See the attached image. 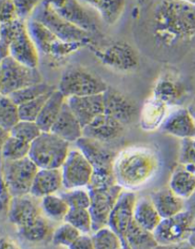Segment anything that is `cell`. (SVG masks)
Listing matches in <instances>:
<instances>
[{
  "label": "cell",
  "instance_id": "12",
  "mask_svg": "<svg viewBox=\"0 0 195 249\" xmlns=\"http://www.w3.org/2000/svg\"><path fill=\"white\" fill-rule=\"evenodd\" d=\"M63 187L67 190L88 187L93 174V167L85 154L78 149H71L61 167Z\"/></svg>",
  "mask_w": 195,
  "mask_h": 249
},
{
  "label": "cell",
  "instance_id": "31",
  "mask_svg": "<svg viewBox=\"0 0 195 249\" xmlns=\"http://www.w3.org/2000/svg\"><path fill=\"white\" fill-rule=\"evenodd\" d=\"M91 7L94 9L100 14L101 18L107 25H113L120 19L122 13L125 8L124 1H101V0H91L85 1Z\"/></svg>",
  "mask_w": 195,
  "mask_h": 249
},
{
  "label": "cell",
  "instance_id": "37",
  "mask_svg": "<svg viewBox=\"0 0 195 249\" xmlns=\"http://www.w3.org/2000/svg\"><path fill=\"white\" fill-rule=\"evenodd\" d=\"M92 240L95 249H127L121 237L108 227L94 232Z\"/></svg>",
  "mask_w": 195,
  "mask_h": 249
},
{
  "label": "cell",
  "instance_id": "38",
  "mask_svg": "<svg viewBox=\"0 0 195 249\" xmlns=\"http://www.w3.org/2000/svg\"><path fill=\"white\" fill-rule=\"evenodd\" d=\"M65 222L71 224L82 234H89L92 231V219L89 209L70 208Z\"/></svg>",
  "mask_w": 195,
  "mask_h": 249
},
{
  "label": "cell",
  "instance_id": "27",
  "mask_svg": "<svg viewBox=\"0 0 195 249\" xmlns=\"http://www.w3.org/2000/svg\"><path fill=\"white\" fill-rule=\"evenodd\" d=\"M133 220L142 229L154 232L162 218L150 197L143 196L137 198L133 212Z\"/></svg>",
  "mask_w": 195,
  "mask_h": 249
},
{
  "label": "cell",
  "instance_id": "43",
  "mask_svg": "<svg viewBox=\"0 0 195 249\" xmlns=\"http://www.w3.org/2000/svg\"><path fill=\"white\" fill-rule=\"evenodd\" d=\"M178 164L195 175V136L181 140Z\"/></svg>",
  "mask_w": 195,
  "mask_h": 249
},
{
  "label": "cell",
  "instance_id": "35",
  "mask_svg": "<svg viewBox=\"0 0 195 249\" xmlns=\"http://www.w3.org/2000/svg\"><path fill=\"white\" fill-rule=\"evenodd\" d=\"M20 121L18 106L9 96L0 97V129L10 131Z\"/></svg>",
  "mask_w": 195,
  "mask_h": 249
},
{
  "label": "cell",
  "instance_id": "41",
  "mask_svg": "<svg viewBox=\"0 0 195 249\" xmlns=\"http://www.w3.org/2000/svg\"><path fill=\"white\" fill-rule=\"evenodd\" d=\"M53 91L46 93L45 95L41 96L36 100H32L29 102H26L25 104L18 106L20 121L36 122L37 117L40 114L46 101L49 99V97Z\"/></svg>",
  "mask_w": 195,
  "mask_h": 249
},
{
  "label": "cell",
  "instance_id": "16",
  "mask_svg": "<svg viewBox=\"0 0 195 249\" xmlns=\"http://www.w3.org/2000/svg\"><path fill=\"white\" fill-rule=\"evenodd\" d=\"M105 113L121 122L131 124L138 116V107L133 100L114 88H108L103 93Z\"/></svg>",
  "mask_w": 195,
  "mask_h": 249
},
{
  "label": "cell",
  "instance_id": "15",
  "mask_svg": "<svg viewBox=\"0 0 195 249\" xmlns=\"http://www.w3.org/2000/svg\"><path fill=\"white\" fill-rule=\"evenodd\" d=\"M137 196L134 192L124 189L117 199L109 216L108 228L116 232L123 242L126 230L133 221V212Z\"/></svg>",
  "mask_w": 195,
  "mask_h": 249
},
{
  "label": "cell",
  "instance_id": "19",
  "mask_svg": "<svg viewBox=\"0 0 195 249\" xmlns=\"http://www.w3.org/2000/svg\"><path fill=\"white\" fill-rule=\"evenodd\" d=\"M124 127L121 122L103 113L84 127L83 137L106 144L121 137Z\"/></svg>",
  "mask_w": 195,
  "mask_h": 249
},
{
  "label": "cell",
  "instance_id": "33",
  "mask_svg": "<svg viewBox=\"0 0 195 249\" xmlns=\"http://www.w3.org/2000/svg\"><path fill=\"white\" fill-rule=\"evenodd\" d=\"M18 230L21 236L31 242H41L46 240L51 234L49 221L44 214Z\"/></svg>",
  "mask_w": 195,
  "mask_h": 249
},
{
  "label": "cell",
  "instance_id": "23",
  "mask_svg": "<svg viewBox=\"0 0 195 249\" xmlns=\"http://www.w3.org/2000/svg\"><path fill=\"white\" fill-rule=\"evenodd\" d=\"M149 197L162 219L177 215L186 210V200L176 196L168 187L152 192Z\"/></svg>",
  "mask_w": 195,
  "mask_h": 249
},
{
  "label": "cell",
  "instance_id": "20",
  "mask_svg": "<svg viewBox=\"0 0 195 249\" xmlns=\"http://www.w3.org/2000/svg\"><path fill=\"white\" fill-rule=\"evenodd\" d=\"M67 102L83 128L97 117L105 113L103 94L70 97L67 98Z\"/></svg>",
  "mask_w": 195,
  "mask_h": 249
},
{
  "label": "cell",
  "instance_id": "42",
  "mask_svg": "<svg viewBox=\"0 0 195 249\" xmlns=\"http://www.w3.org/2000/svg\"><path fill=\"white\" fill-rule=\"evenodd\" d=\"M59 196L62 197L70 208L89 209L91 206V196L89 191L83 188L67 190Z\"/></svg>",
  "mask_w": 195,
  "mask_h": 249
},
{
  "label": "cell",
  "instance_id": "48",
  "mask_svg": "<svg viewBox=\"0 0 195 249\" xmlns=\"http://www.w3.org/2000/svg\"><path fill=\"white\" fill-rule=\"evenodd\" d=\"M13 196L9 192L8 188L2 182V189H1V196H0V202H1V212L4 214L8 213L10 205L13 200Z\"/></svg>",
  "mask_w": 195,
  "mask_h": 249
},
{
  "label": "cell",
  "instance_id": "54",
  "mask_svg": "<svg viewBox=\"0 0 195 249\" xmlns=\"http://www.w3.org/2000/svg\"></svg>",
  "mask_w": 195,
  "mask_h": 249
},
{
  "label": "cell",
  "instance_id": "6",
  "mask_svg": "<svg viewBox=\"0 0 195 249\" xmlns=\"http://www.w3.org/2000/svg\"><path fill=\"white\" fill-rule=\"evenodd\" d=\"M108 87L104 80L83 68L72 67L64 71L58 91L66 98L103 94Z\"/></svg>",
  "mask_w": 195,
  "mask_h": 249
},
{
  "label": "cell",
  "instance_id": "25",
  "mask_svg": "<svg viewBox=\"0 0 195 249\" xmlns=\"http://www.w3.org/2000/svg\"><path fill=\"white\" fill-rule=\"evenodd\" d=\"M153 97L167 107L176 106L184 97V88L175 77L169 74L162 75L155 83Z\"/></svg>",
  "mask_w": 195,
  "mask_h": 249
},
{
  "label": "cell",
  "instance_id": "7",
  "mask_svg": "<svg viewBox=\"0 0 195 249\" xmlns=\"http://www.w3.org/2000/svg\"><path fill=\"white\" fill-rule=\"evenodd\" d=\"M0 93L9 96L33 85L41 83L42 76L37 68L25 67L12 57L1 59Z\"/></svg>",
  "mask_w": 195,
  "mask_h": 249
},
{
  "label": "cell",
  "instance_id": "4",
  "mask_svg": "<svg viewBox=\"0 0 195 249\" xmlns=\"http://www.w3.org/2000/svg\"><path fill=\"white\" fill-rule=\"evenodd\" d=\"M31 18L45 25L62 41L79 43L83 46L91 44V34L79 29L61 17L53 8L50 1H39Z\"/></svg>",
  "mask_w": 195,
  "mask_h": 249
},
{
  "label": "cell",
  "instance_id": "10",
  "mask_svg": "<svg viewBox=\"0 0 195 249\" xmlns=\"http://www.w3.org/2000/svg\"><path fill=\"white\" fill-rule=\"evenodd\" d=\"M195 227V216L187 210L170 218L162 219L154 232L159 246L179 244L189 241Z\"/></svg>",
  "mask_w": 195,
  "mask_h": 249
},
{
  "label": "cell",
  "instance_id": "34",
  "mask_svg": "<svg viewBox=\"0 0 195 249\" xmlns=\"http://www.w3.org/2000/svg\"><path fill=\"white\" fill-rule=\"evenodd\" d=\"M30 149L31 144L9 135L6 140L2 142V160L15 161L27 158L29 157Z\"/></svg>",
  "mask_w": 195,
  "mask_h": 249
},
{
  "label": "cell",
  "instance_id": "17",
  "mask_svg": "<svg viewBox=\"0 0 195 249\" xmlns=\"http://www.w3.org/2000/svg\"><path fill=\"white\" fill-rule=\"evenodd\" d=\"M41 200L31 194L13 197L9 208V220L18 229L25 227L42 215Z\"/></svg>",
  "mask_w": 195,
  "mask_h": 249
},
{
  "label": "cell",
  "instance_id": "2",
  "mask_svg": "<svg viewBox=\"0 0 195 249\" xmlns=\"http://www.w3.org/2000/svg\"><path fill=\"white\" fill-rule=\"evenodd\" d=\"M158 156L145 146H131L121 151L114 161L117 184L124 190L133 191L153 178L159 168Z\"/></svg>",
  "mask_w": 195,
  "mask_h": 249
},
{
  "label": "cell",
  "instance_id": "14",
  "mask_svg": "<svg viewBox=\"0 0 195 249\" xmlns=\"http://www.w3.org/2000/svg\"><path fill=\"white\" fill-rule=\"evenodd\" d=\"M53 8L71 24L83 30L88 34L98 32L99 25L96 18L88 9L82 4V2L73 0L50 1Z\"/></svg>",
  "mask_w": 195,
  "mask_h": 249
},
{
  "label": "cell",
  "instance_id": "26",
  "mask_svg": "<svg viewBox=\"0 0 195 249\" xmlns=\"http://www.w3.org/2000/svg\"><path fill=\"white\" fill-rule=\"evenodd\" d=\"M167 106L152 96L143 106L140 122L141 126L146 132H152L161 126L166 120Z\"/></svg>",
  "mask_w": 195,
  "mask_h": 249
},
{
  "label": "cell",
  "instance_id": "22",
  "mask_svg": "<svg viewBox=\"0 0 195 249\" xmlns=\"http://www.w3.org/2000/svg\"><path fill=\"white\" fill-rule=\"evenodd\" d=\"M51 133H54L68 143H76L79 139L83 137V127L71 108L69 107L67 101L63 106L57 121L51 129Z\"/></svg>",
  "mask_w": 195,
  "mask_h": 249
},
{
  "label": "cell",
  "instance_id": "29",
  "mask_svg": "<svg viewBox=\"0 0 195 249\" xmlns=\"http://www.w3.org/2000/svg\"><path fill=\"white\" fill-rule=\"evenodd\" d=\"M168 187L176 196L187 200L195 192V175L178 164L171 175Z\"/></svg>",
  "mask_w": 195,
  "mask_h": 249
},
{
  "label": "cell",
  "instance_id": "28",
  "mask_svg": "<svg viewBox=\"0 0 195 249\" xmlns=\"http://www.w3.org/2000/svg\"><path fill=\"white\" fill-rule=\"evenodd\" d=\"M66 101L67 98L58 90H55L51 94L36 121L42 132H51V129L59 116Z\"/></svg>",
  "mask_w": 195,
  "mask_h": 249
},
{
  "label": "cell",
  "instance_id": "32",
  "mask_svg": "<svg viewBox=\"0 0 195 249\" xmlns=\"http://www.w3.org/2000/svg\"><path fill=\"white\" fill-rule=\"evenodd\" d=\"M40 200L42 212L48 220L65 221L70 208L61 196L52 195L42 198Z\"/></svg>",
  "mask_w": 195,
  "mask_h": 249
},
{
  "label": "cell",
  "instance_id": "18",
  "mask_svg": "<svg viewBox=\"0 0 195 249\" xmlns=\"http://www.w3.org/2000/svg\"><path fill=\"white\" fill-rule=\"evenodd\" d=\"M9 56L25 67L37 68V49L28 34L26 22L21 23L15 37H13L9 47Z\"/></svg>",
  "mask_w": 195,
  "mask_h": 249
},
{
  "label": "cell",
  "instance_id": "9",
  "mask_svg": "<svg viewBox=\"0 0 195 249\" xmlns=\"http://www.w3.org/2000/svg\"><path fill=\"white\" fill-rule=\"evenodd\" d=\"M26 27L37 51L52 58L67 57L84 46L79 43H67L60 40L45 25L31 18L26 21Z\"/></svg>",
  "mask_w": 195,
  "mask_h": 249
},
{
  "label": "cell",
  "instance_id": "45",
  "mask_svg": "<svg viewBox=\"0 0 195 249\" xmlns=\"http://www.w3.org/2000/svg\"><path fill=\"white\" fill-rule=\"evenodd\" d=\"M39 1H14L18 18L21 21H26L29 19L34 10L36 8Z\"/></svg>",
  "mask_w": 195,
  "mask_h": 249
},
{
  "label": "cell",
  "instance_id": "3",
  "mask_svg": "<svg viewBox=\"0 0 195 249\" xmlns=\"http://www.w3.org/2000/svg\"><path fill=\"white\" fill-rule=\"evenodd\" d=\"M76 145L77 148L85 154L93 167V174L88 189L116 185L113 166L118 154L110 149L105 143L88 138L79 139L76 142Z\"/></svg>",
  "mask_w": 195,
  "mask_h": 249
},
{
  "label": "cell",
  "instance_id": "39",
  "mask_svg": "<svg viewBox=\"0 0 195 249\" xmlns=\"http://www.w3.org/2000/svg\"><path fill=\"white\" fill-rule=\"evenodd\" d=\"M42 133L36 122L20 121L10 131V135L32 144Z\"/></svg>",
  "mask_w": 195,
  "mask_h": 249
},
{
  "label": "cell",
  "instance_id": "40",
  "mask_svg": "<svg viewBox=\"0 0 195 249\" xmlns=\"http://www.w3.org/2000/svg\"><path fill=\"white\" fill-rule=\"evenodd\" d=\"M82 233L71 224L65 222L58 226L52 234V241L55 246L69 248Z\"/></svg>",
  "mask_w": 195,
  "mask_h": 249
},
{
  "label": "cell",
  "instance_id": "8",
  "mask_svg": "<svg viewBox=\"0 0 195 249\" xmlns=\"http://www.w3.org/2000/svg\"><path fill=\"white\" fill-rule=\"evenodd\" d=\"M38 167L29 158L15 161L2 160V182L13 197L26 196L31 193Z\"/></svg>",
  "mask_w": 195,
  "mask_h": 249
},
{
  "label": "cell",
  "instance_id": "24",
  "mask_svg": "<svg viewBox=\"0 0 195 249\" xmlns=\"http://www.w3.org/2000/svg\"><path fill=\"white\" fill-rule=\"evenodd\" d=\"M62 187L61 169H38L30 194L41 199L46 196L55 195Z\"/></svg>",
  "mask_w": 195,
  "mask_h": 249
},
{
  "label": "cell",
  "instance_id": "47",
  "mask_svg": "<svg viewBox=\"0 0 195 249\" xmlns=\"http://www.w3.org/2000/svg\"><path fill=\"white\" fill-rule=\"evenodd\" d=\"M68 249H95V246L92 236H89L88 234H81Z\"/></svg>",
  "mask_w": 195,
  "mask_h": 249
},
{
  "label": "cell",
  "instance_id": "53",
  "mask_svg": "<svg viewBox=\"0 0 195 249\" xmlns=\"http://www.w3.org/2000/svg\"><path fill=\"white\" fill-rule=\"evenodd\" d=\"M188 242H189V243L194 247V249H195V227L194 230H193V232H192L191 236L189 238Z\"/></svg>",
  "mask_w": 195,
  "mask_h": 249
},
{
  "label": "cell",
  "instance_id": "11",
  "mask_svg": "<svg viewBox=\"0 0 195 249\" xmlns=\"http://www.w3.org/2000/svg\"><path fill=\"white\" fill-rule=\"evenodd\" d=\"M91 47L100 62L117 71H132L139 66L140 58L137 52L126 42L114 41L101 47Z\"/></svg>",
  "mask_w": 195,
  "mask_h": 249
},
{
  "label": "cell",
  "instance_id": "51",
  "mask_svg": "<svg viewBox=\"0 0 195 249\" xmlns=\"http://www.w3.org/2000/svg\"><path fill=\"white\" fill-rule=\"evenodd\" d=\"M186 210L195 216V192L189 199L186 200Z\"/></svg>",
  "mask_w": 195,
  "mask_h": 249
},
{
  "label": "cell",
  "instance_id": "52",
  "mask_svg": "<svg viewBox=\"0 0 195 249\" xmlns=\"http://www.w3.org/2000/svg\"><path fill=\"white\" fill-rule=\"evenodd\" d=\"M188 112L190 113L192 118L195 120V100L192 102L191 104L189 105V107H187Z\"/></svg>",
  "mask_w": 195,
  "mask_h": 249
},
{
  "label": "cell",
  "instance_id": "21",
  "mask_svg": "<svg viewBox=\"0 0 195 249\" xmlns=\"http://www.w3.org/2000/svg\"><path fill=\"white\" fill-rule=\"evenodd\" d=\"M160 127L164 133L181 140L195 136V121L187 108H177L170 112Z\"/></svg>",
  "mask_w": 195,
  "mask_h": 249
},
{
  "label": "cell",
  "instance_id": "36",
  "mask_svg": "<svg viewBox=\"0 0 195 249\" xmlns=\"http://www.w3.org/2000/svg\"><path fill=\"white\" fill-rule=\"evenodd\" d=\"M55 90L56 88L53 86H51L49 84L45 83V82H41V83L23 88L19 91H15L12 94H10L9 97L13 100L15 104L20 106V105L25 104L26 102L36 100L37 98Z\"/></svg>",
  "mask_w": 195,
  "mask_h": 249
},
{
  "label": "cell",
  "instance_id": "13",
  "mask_svg": "<svg viewBox=\"0 0 195 249\" xmlns=\"http://www.w3.org/2000/svg\"><path fill=\"white\" fill-rule=\"evenodd\" d=\"M123 190V187L118 184L112 187L88 189L91 196L89 211L92 219L93 232L107 227L112 208Z\"/></svg>",
  "mask_w": 195,
  "mask_h": 249
},
{
  "label": "cell",
  "instance_id": "50",
  "mask_svg": "<svg viewBox=\"0 0 195 249\" xmlns=\"http://www.w3.org/2000/svg\"><path fill=\"white\" fill-rule=\"evenodd\" d=\"M0 249H20V248L13 241L7 238H2L0 243Z\"/></svg>",
  "mask_w": 195,
  "mask_h": 249
},
{
  "label": "cell",
  "instance_id": "49",
  "mask_svg": "<svg viewBox=\"0 0 195 249\" xmlns=\"http://www.w3.org/2000/svg\"><path fill=\"white\" fill-rule=\"evenodd\" d=\"M156 249H195L194 247L188 242H182L179 244H175V245L170 246H159Z\"/></svg>",
  "mask_w": 195,
  "mask_h": 249
},
{
  "label": "cell",
  "instance_id": "1",
  "mask_svg": "<svg viewBox=\"0 0 195 249\" xmlns=\"http://www.w3.org/2000/svg\"><path fill=\"white\" fill-rule=\"evenodd\" d=\"M152 33L156 43L175 47L195 37V4L192 1H160L152 15Z\"/></svg>",
  "mask_w": 195,
  "mask_h": 249
},
{
  "label": "cell",
  "instance_id": "44",
  "mask_svg": "<svg viewBox=\"0 0 195 249\" xmlns=\"http://www.w3.org/2000/svg\"><path fill=\"white\" fill-rule=\"evenodd\" d=\"M24 21L17 20L1 24L0 26V52L1 59L9 56V47L13 42V37L17 33L21 23Z\"/></svg>",
  "mask_w": 195,
  "mask_h": 249
},
{
  "label": "cell",
  "instance_id": "46",
  "mask_svg": "<svg viewBox=\"0 0 195 249\" xmlns=\"http://www.w3.org/2000/svg\"><path fill=\"white\" fill-rule=\"evenodd\" d=\"M17 19L18 18L14 1L2 0L0 2V22H1V24L13 22Z\"/></svg>",
  "mask_w": 195,
  "mask_h": 249
},
{
  "label": "cell",
  "instance_id": "30",
  "mask_svg": "<svg viewBox=\"0 0 195 249\" xmlns=\"http://www.w3.org/2000/svg\"><path fill=\"white\" fill-rule=\"evenodd\" d=\"M124 242L128 249H156L159 247L154 232L142 229L134 220L126 230Z\"/></svg>",
  "mask_w": 195,
  "mask_h": 249
},
{
  "label": "cell",
  "instance_id": "5",
  "mask_svg": "<svg viewBox=\"0 0 195 249\" xmlns=\"http://www.w3.org/2000/svg\"><path fill=\"white\" fill-rule=\"evenodd\" d=\"M70 150V143L51 132H43L31 144L29 158L38 169H61Z\"/></svg>",
  "mask_w": 195,
  "mask_h": 249
}]
</instances>
